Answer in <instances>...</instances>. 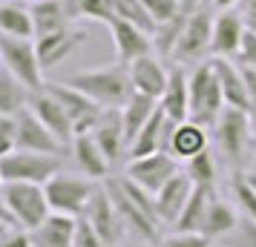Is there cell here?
Returning a JSON list of instances; mask_svg holds the SVG:
<instances>
[{
	"instance_id": "obj_1",
	"label": "cell",
	"mask_w": 256,
	"mask_h": 247,
	"mask_svg": "<svg viewBox=\"0 0 256 247\" xmlns=\"http://www.w3.org/2000/svg\"><path fill=\"white\" fill-rule=\"evenodd\" d=\"M106 193L116 204L118 216L124 219L127 227H132L136 233L150 242V245H158V213H156V196L147 193L144 187H138L132 178H118V181H110L106 184Z\"/></svg>"
},
{
	"instance_id": "obj_2",
	"label": "cell",
	"mask_w": 256,
	"mask_h": 247,
	"mask_svg": "<svg viewBox=\"0 0 256 247\" xmlns=\"http://www.w3.org/2000/svg\"><path fill=\"white\" fill-rule=\"evenodd\" d=\"M66 83L75 86V89H81L84 95H90V98L98 101L104 109H121V106L130 101V95L136 92V89H132V81H130L127 63L75 72Z\"/></svg>"
},
{
	"instance_id": "obj_3",
	"label": "cell",
	"mask_w": 256,
	"mask_h": 247,
	"mask_svg": "<svg viewBox=\"0 0 256 247\" xmlns=\"http://www.w3.org/2000/svg\"><path fill=\"white\" fill-rule=\"evenodd\" d=\"M187 89H190V121H196L202 127H213L222 109L228 106L213 60H202L193 66V72L187 75Z\"/></svg>"
},
{
	"instance_id": "obj_4",
	"label": "cell",
	"mask_w": 256,
	"mask_h": 247,
	"mask_svg": "<svg viewBox=\"0 0 256 247\" xmlns=\"http://www.w3.org/2000/svg\"><path fill=\"white\" fill-rule=\"evenodd\" d=\"M3 199H6V207L12 210L14 216V224L20 227V230H35L40 224L49 219V207L46 201V190L44 184H26V181H6L3 184Z\"/></svg>"
},
{
	"instance_id": "obj_5",
	"label": "cell",
	"mask_w": 256,
	"mask_h": 247,
	"mask_svg": "<svg viewBox=\"0 0 256 247\" xmlns=\"http://www.w3.org/2000/svg\"><path fill=\"white\" fill-rule=\"evenodd\" d=\"M216 130V144L224 153V158L230 164H242L248 150H250V138H254V118L248 109H239V106H224L222 115L216 118L213 124Z\"/></svg>"
},
{
	"instance_id": "obj_6",
	"label": "cell",
	"mask_w": 256,
	"mask_h": 247,
	"mask_svg": "<svg viewBox=\"0 0 256 247\" xmlns=\"http://www.w3.org/2000/svg\"><path fill=\"white\" fill-rule=\"evenodd\" d=\"M60 155L32 153V150H12L0 158V176L6 181H26V184H46L49 178L60 173Z\"/></svg>"
},
{
	"instance_id": "obj_7",
	"label": "cell",
	"mask_w": 256,
	"mask_h": 247,
	"mask_svg": "<svg viewBox=\"0 0 256 247\" xmlns=\"http://www.w3.org/2000/svg\"><path fill=\"white\" fill-rule=\"evenodd\" d=\"M46 201L52 213H66V216H75V219H81L84 210H86V204L92 199L95 187L92 178L86 176H72V173H55V176L49 178L46 184Z\"/></svg>"
},
{
	"instance_id": "obj_8",
	"label": "cell",
	"mask_w": 256,
	"mask_h": 247,
	"mask_svg": "<svg viewBox=\"0 0 256 247\" xmlns=\"http://www.w3.org/2000/svg\"><path fill=\"white\" fill-rule=\"evenodd\" d=\"M0 66L12 72L18 81L29 86L32 92L44 89V69L35 52V40L32 37H9L0 35Z\"/></svg>"
},
{
	"instance_id": "obj_9",
	"label": "cell",
	"mask_w": 256,
	"mask_h": 247,
	"mask_svg": "<svg viewBox=\"0 0 256 247\" xmlns=\"http://www.w3.org/2000/svg\"><path fill=\"white\" fill-rule=\"evenodd\" d=\"M210 40H213V14L208 12V6L202 0L187 17L184 32L176 43L173 60L176 63H202L210 55Z\"/></svg>"
},
{
	"instance_id": "obj_10",
	"label": "cell",
	"mask_w": 256,
	"mask_h": 247,
	"mask_svg": "<svg viewBox=\"0 0 256 247\" xmlns=\"http://www.w3.org/2000/svg\"><path fill=\"white\" fill-rule=\"evenodd\" d=\"M46 89L64 104V109H66V115L72 121L75 135L95 130V124L104 115V106L98 104V101H92L90 95H84L81 89H75L70 83H46Z\"/></svg>"
},
{
	"instance_id": "obj_11",
	"label": "cell",
	"mask_w": 256,
	"mask_h": 247,
	"mask_svg": "<svg viewBox=\"0 0 256 247\" xmlns=\"http://www.w3.org/2000/svg\"><path fill=\"white\" fill-rule=\"evenodd\" d=\"M176 173H178V158H173L167 150H158V153H150L144 158H130L124 176L132 178L138 187H144L147 193L156 196Z\"/></svg>"
},
{
	"instance_id": "obj_12",
	"label": "cell",
	"mask_w": 256,
	"mask_h": 247,
	"mask_svg": "<svg viewBox=\"0 0 256 247\" xmlns=\"http://www.w3.org/2000/svg\"><path fill=\"white\" fill-rule=\"evenodd\" d=\"M84 219L92 224V230L101 236L110 247L121 245L124 227H127V224H124V219L118 216V210H116V204H112V199H110L106 187H98L92 193V199H90L86 210H84Z\"/></svg>"
},
{
	"instance_id": "obj_13",
	"label": "cell",
	"mask_w": 256,
	"mask_h": 247,
	"mask_svg": "<svg viewBox=\"0 0 256 247\" xmlns=\"http://www.w3.org/2000/svg\"><path fill=\"white\" fill-rule=\"evenodd\" d=\"M248 32L244 17L236 9H224L213 17V40H210V58H239L242 37Z\"/></svg>"
},
{
	"instance_id": "obj_14",
	"label": "cell",
	"mask_w": 256,
	"mask_h": 247,
	"mask_svg": "<svg viewBox=\"0 0 256 247\" xmlns=\"http://www.w3.org/2000/svg\"><path fill=\"white\" fill-rule=\"evenodd\" d=\"M29 109L35 112L40 121H44V127H46L55 138H58L64 147H70L72 138H75V130H72V121L66 115V109L60 104L55 95L49 92L46 86L44 89H38V92L29 95Z\"/></svg>"
},
{
	"instance_id": "obj_15",
	"label": "cell",
	"mask_w": 256,
	"mask_h": 247,
	"mask_svg": "<svg viewBox=\"0 0 256 247\" xmlns=\"http://www.w3.org/2000/svg\"><path fill=\"white\" fill-rule=\"evenodd\" d=\"M14 124H18V147L14 150H32V153H52V155H58L64 150V144L44 127V121L29 106L14 115Z\"/></svg>"
},
{
	"instance_id": "obj_16",
	"label": "cell",
	"mask_w": 256,
	"mask_h": 247,
	"mask_svg": "<svg viewBox=\"0 0 256 247\" xmlns=\"http://www.w3.org/2000/svg\"><path fill=\"white\" fill-rule=\"evenodd\" d=\"M110 32H112V43H116V52H118V63H127L130 66L136 58H144V55H150L152 49H156L150 32L138 29V26L130 23V20L116 17L110 23Z\"/></svg>"
},
{
	"instance_id": "obj_17",
	"label": "cell",
	"mask_w": 256,
	"mask_h": 247,
	"mask_svg": "<svg viewBox=\"0 0 256 247\" xmlns=\"http://www.w3.org/2000/svg\"><path fill=\"white\" fill-rule=\"evenodd\" d=\"M84 40V32L81 29H60V32H49V35H40L35 37V52H38V60H40V69H55L60 60H66L81 46Z\"/></svg>"
},
{
	"instance_id": "obj_18",
	"label": "cell",
	"mask_w": 256,
	"mask_h": 247,
	"mask_svg": "<svg viewBox=\"0 0 256 247\" xmlns=\"http://www.w3.org/2000/svg\"><path fill=\"white\" fill-rule=\"evenodd\" d=\"M193 187H196V184H193V178L187 176V173H176V176L156 193V213H158L162 224H176L178 222L184 204L190 201Z\"/></svg>"
},
{
	"instance_id": "obj_19",
	"label": "cell",
	"mask_w": 256,
	"mask_h": 247,
	"mask_svg": "<svg viewBox=\"0 0 256 247\" xmlns=\"http://www.w3.org/2000/svg\"><path fill=\"white\" fill-rule=\"evenodd\" d=\"M164 150L173 158H178V161H190L193 155L208 150V127H202V124L190 121V118L182 121V124H173Z\"/></svg>"
},
{
	"instance_id": "obj_20",
	"label": "cell",
	"mask_w": 256,
	"mask_h": 247,
	"mask_svg": "<svg viewBox=\"0 0 256 247\" xmlns=\"http://www.w3.org/2000/svg\"><path fill=\"white\" fill-rule=\"evenodd\" d=\"M167 78H170V69H164V63L156 55H144V58H136L130 63V81H132V89L141 95H150V98H162L164 89H167Z\"/></svg>"
},
{
	"instance_id": "obj_21",
	"label": "cell",
	"mask_w": 256,
	"mask_h": 247,
	"mask_svg": "<svg viewBox=\"0 0 256 247\" xmlns=\"http://www.w3.org/2000/svg\"><path fill=\"white\" fill-rule=\"evenodd\" d=\"M72 158H75V164L81 170L86 178H92V181H101V178L110 176V158L104 155V150L98 147V141L92 138V132H81V135H75L72 138Z\"/></svg>"
},
{
	"instance_id": "obj_22",
	"label": "cell",
	"mask_w": 256,
	"mask_h": 247,
	"mask_svg": "<svg viewBox=\"0 0 256 247\" xmlns=\"http://www.w3.org/2000/svg\"><path fill=\"white\" fill-rule=\"evenodd\" d=\"M158 106L173 124H182L190 118V89H187V72L182 63H173L170 78H167V89L158 98Z\"/></svg>"
},
{
	"instance_id": "obj_23",
	"label": "cell",
	"mask_w": 256,
	"mask_h": 247,
	"mask_svg": "<svg viewBox=\"0 0 256 247\" xmlns=\"http://www.w3.org/2000/svg\"><path fill=\"white\" fill-rule=\"evenodd\" d=\"M92 138L98 141V147L104 150V155L110 158V164L121 161V155L127 153V132L121 124V109H104L101 121L95 124Z\"/></svg>"
},
{
	"instance_id": "obj_24",
	"label": "cell",
	"mask_w": 256,
	"mask_h": 247,
	"mask_svg": "<svg viewBox=\"0 0 256 247\" xmlns=\"http://www.w3.org/2000/svg\"><path fill=\"white\" fill-rule=\"evenodd\" d=\"M29 12H32V23H35V37L70 29V23L75 20L70 0H32Z\"/></svg>"
},
{
	"instance_id": "obj_25",
	"label": "cell",
	"mask_w": 256,
	"mask_h": 247,
	"mask_svg": "<svg viewBox=\"0 0 256 247\" xmlns=\"http://www.w3.org/2000/svg\"><path fill=\"white\" fill-rule=\"evenodd\" d=\"M75 230L78 219L66 213H49V219L40 227L32 230V245L35 247H75Z\"/></svg>"
},
{
	"instance_id": "obj_26",
	"label": "cell",
	"mask_w": 256,
	"mask_h": 247,
	"mask_svg": "<svg viewBox=\"0 0 256 247\" xmlns=\"http://www.w3.org/2000/svg\"><path fill=\"white\" fill-rule=\"evenodd\" d=\"M170 127H173V121L164 115V109L158 106V109L152 112L150 121L141 127V132L136 135V138H132V144L127 147L130 158H144V155L164 150V144H167V135H170Z\"/></svg>"
},
{
	"instance_id": "obj_27",
	"label": "cell",
	"mask_w": 256,
	"mask_h": 247,
	"mask_svg": "<svg viewBox=\"0 0 256 247\" xmlns=\"http://www.w3.org/2000/svg\"><path fill=\"white\" fill-rule=\"evenodd\" d=\"M210 60H213L216 78H219V83H222L224 104L239 106V109H250V104H248V83H244L242 66H236L230 58H210Z\"/></svg>"
},
{
	"instance_id": "obj_28",
	"label": "cell",
	"mask_w": 256,
	"mask_h": 247,
	"mask_svg": "<svg viewBox=\"0 0 256 247\" xmlns=\"http://www.w3.org/2000/svg\"><path fill=\"white\" fill-rule=\"evenodd\" d=\"M213 196H216V190L213 187H193L190 201L184 204V210H182V216H178V222L173 224L176 230H182V233H202Z\"/></svg>"
},
{
	"instance_id": "obj_29",
	"label": "cell",
	"mask_w": 256,
	"mask_h": 247,
	"mask_svg": "<svg viewBox=\"0 0 256 247\" xmlns=\"http://www.w3.org/2000/svg\"><path fill=\"white\" fill-rule=\"evenodd\" d=\"M158 109V101L150 98V95L132 92L130 101L121 106V124H124V132H127V144H132V138L141 132V127L152 118V112Z\"/></svg>"
},
{
	"instance_id": "obj_30",
	"label": "cell",
	"mask_w": 256,
	"mask_h": 247,
	"mask_svg": "<svg viewBox=\"0 0 256 247\" xmlns=\"http://www.w3.org/2000/svg\"><path fill=\"white\" fill-rule=\"evenodd\" d=\"M0 35L9 37H35L32 12L20 6L18 0H3L0 3Z\"/></svg>"
},
{
	"instance_id": "obj_31",
	"label": "cell",
	"mask_w": 256,
	"mask_h": 247,
	"mask_svg": "<svg viewBox=\"0 0 256 247\" xmlns=\"http://www.w3.org/2000/svg\"><path fill=\"white\" fill-rule=\"evenodd\" d=\"M29 95L32 89L14 78L6 66H0V115H18L20 109L29 106Z\"/></svg>"
},
{
	"instance_id": "obj_32",
	"label": "cell",
	"mask_w": 256,
	"mask_h": 247,
	"mask_svg": "<svg viewBox=\"0 0 256 247\" xmlns=\"http://www.w3.org/2000/svg\"><path fill=\"white\" fill-rule=\"evenodd\" d=\"M236 224H239V219H236L233 207L213 196V201H210V207H208L204 227H202V236H208V239H219V236L236 230Z\"/></svg>"
},
{
	"instance_id": "obj_33",
	"label": "cell",
	"mask_w": 256,
	"mask_h": 247,
	"mask_svg": "<svg viewBox=\"0 0 256 247\" xmlns=\"http://www.w3.org/2000/svg\"><path fill=\"white\" fill-rule=\"evenodd\" d=\"M187 176L193 178L196 187H213L216 190V161H213L210 147L187 161Z\"/></svg>"
},
{
	"instance_id": "obj_34",
	"label": "cell",
	"mask_w": 256,
	"mask_h": 247,
	"mask_svg": "<svg viewBox=\"0 0 256 247\" xmlns=\"http://www.w3.org/2000/svg\"><path fill=\"white\" fill-rule=\"evenodd\" d=\"M75 17H90L98 23H112L116 20V0H70Z\"/></svg>"
},
{
	"instance_id": "obj_35",
	"label": "cell",
	"mask_w": 256,
	"mask_h": 247,
	"mask_svg": "<svg viewBox=\"0 0 256 247\" xmlns=\"http://www.w3.org/2000/svg\"><path fill=\"white\" fill-rule=\"evenodd\" d=\"M116 17L136 23L138 29L150 32V35L156 32V20L150 17V12L144 9V3H141V0H116Z\"/></svg>"
},
{
	"instance_id": "obj_36",
	"label": "cell",
	"mask_w": 256,
	"mask_h": 247,
	"mask_svg": "<svg viewBox=\"0 0 256 247\" xmlns=\"http://www.w3.org/2000/svg\"><path fill=\"white\" fill-rule=\"evenodd\" d=\"M230 190H233V199L239 201V207L248 219L256 222V190L250 187V181L244 173H233V181H230Z\"/></svg>"
},
{
	"instance_id": "obj_37",
	"label": "cell",
	"mask_w": 256,
	"mask_h": 247,
	"mask_svg": "<svg viewBox=\"0 0 256 247\" xmlns=\"http://www.w3.org/2000/svg\"><path fill=\"white\" fill-rule=\"evenodd\" d=\"M141 3H144V9L150 12V17L156 20V29L162 23H167V20L178 17L182 9L187 6V3H178V0H141ZM190 3H198V0H190Z\"/></svg>"
},
{
	"instance_id": "obj_38",
	"label": "cell",
	"mask_w": 256,
	"mask_h": 247,
	"mask_svg": "<svg viewBox=\"0 0 256 247\" xmlns=\"http://www.w3.org/2000/svg\"><path fill=\"white\" fill-rule=\"evenodd\" d=\"M210 239L202 233H182V230H176L173 236H167V239H158V245L156 247H208Z\"/></svg>"
},
{
	"instance_id": "obj_39",
	"label": "cell",
	"mask_w": 256,
	"mask_h": 247,
	"mask_svg": "<svg viewBox=\"0 0 256 247\" xmlns=\"http://www.w3.org/2000/svg\"><path fill=\"white\" fill-rule=\"evenodd\" d=\"M18 147V124L12 115H0V158Z\"/></svg>"
},
{
	"instance_id": "obj_40",
	"label": "cell",
	"mask_w": 256,
	"mask_h": 247,
	"mask_svg": "<svg viewBox=\"0 0 256 247\" xmlns=\"http://www.w3.org/2000/svg\"><path fill=\"white\" fill-rule=\"evenodd\" d=\"M75 247H110V245L95 233L92 224L81 216V219H78V230H75Z\"/></svg>"
},
{
	"instance_id": "obj_41",
	"label": "cell",
	"mask_w": 256,
	"mask_h": 247,
	"mask_svg": "<svg viewBox=\"0 0 256 247\" xmlns=\"http://www.w3.org/2000/svg\"><path fill=\"white\" fill-rule=\"evenodd\" d=\"M0 247H35V245H32L29 230H20V227H6V230L0 233Z\"/></svg>"
},
{
	"instance_id": "obj_42",
	"label": "cell",
	"mask_w": 256,
	"mask_h": 247,
	"mask_svg": "<svg viewBox=\"0 0 256 247\" xmlns=\"http://www.w3.org/2000/svg\"><path fill=\"white\" fill-rule=\"evenodd\" d=\"M239 60H242V66H254L256 69V32L254 29L244 32L242 49H239Z\"/></svg>"
},
{
	"instance_id": "obj_43",
	"label": "cell",
	"mask_w": 256,
	"mask_h": 247,
	"mask_svg": "<svg viewBox=\"0 0 256 247\" xmlns=\"http://www.w3.org/2000/svg\"><path fill=\"white\" fill-rule=\"evenodd\" d=\"M244 83H248V104H250V118H254V130H256V69L254 66H242Z\"/></svg>"
},
{
	"instance_id": "obj_44",
	"label": "cell",
	"mask_w": 256,
	"mask_h": 247,
	"mask_svg": "<svg viewBox=\"0 0 256 247\" xmlns=\"http://www.w3.org/2000/svg\"><path fill=\"white\" fill-rule=\"evenodd\" d=\"M239 230V247H256V222L244 216L242 222L236 224Z\"/></svg>"
},
{
	"instance_id": "obj_45",
	"label": "cell",
	"mask_w": 256,
	"mask_h": 247,
	"mask_svg": "<svg viewBox=\"0 0 256 247\" xmlns=\"http://www.w3.org/2000/svg\"><path fill=\"white\" fill-rule=\"evenodd\" d=\"M0 224H6V227H18V224H14L12 210L6 207V199H3V193H0Z\"/></svg>"
},
{
	"instance_id": "obj_46",
	"label": "cell",
	"mask_w": 256,
	"mask_h": 247,
	"mask_svg": "<svg viewBox=\"0 0 256 247\" xmlns=\"http://www.w3.org/2000/svg\"><path fill=\"white\" fill-rule=\"evenodd\" d=\"M239 6L248 17H256V0H239Z\"/></svg>"
},
{
	"instance_id": "obj_47",
	"label": "cell",
	"mask_w": 256,
	"mask_h": 247,
	"mask_svg": "<svg viewBox=\"0 0 256 247\" xmlns=\"http://www.w3.org/2000/svg\"><path fill=\"white\" fill-rule=\"evenodd\" d=\"M213 6H216L219 12H224V9H233V6H239V0H213Z\"/></svg>"
},
{
	"instance_id": "obj_48",
	"label": "cell",
	"mask_w": 256,
	"mask_h": 247,
	"mask_svg": "<svg viewBox=\"0 0 256 247\" xmlns=\"http://www.w3.org/2000/svg\"><path fill=\"white\" fill-rule=\"evenodd\" d=\"M244 176H248V181H250V187L256 190V170H254V173H244Z\"/></svg>"
},
{
	"instance_id": "obj_49",
	"label": "cell",
	"mask_w": 256,
	"mask_h": 247,
	"mask_svg": "<svg viewBox=\"0 0 256 247\" xmlns=\"http://www.w3.org/2000/svg\"><path fill=\"white\" fill-rule=\"evenodd\" d=\"M248 29H254L256 32V17H248Z\"/></svg>"
},
{
	"instance_id": "obj_50",
	"label": "cell",
	"mask_w": 256,
	"mask_h": 247,
	"mask_svg": "<svg viewBox=\"0 0 256 247\" xmlns=\"http://www.w3.org/2000/svg\"><path fill=\"white\" fill-rule=\"evenodd\" d=\"M3 230H6V224H0V233H3Z\"/></svg>"
},
{
	"instance_id": "obj_51",
	"label": "cell",
	"mask_w": 256,
	"mask_h": 247,
	"mask_svg": "<svg viewBox=\"0 0 256 247\" xmlns=\"http://www.w3.org/2000/svg\"><path fill=\"white\" fill-rule=\"evenodd\" d=\"M0 190H3V176H0Z\"/></svg>"
},
{
	"instance_id": "obj_52",
	"label": "cell",
	"mask_w": 256,
	"mask_h": 247,
	"mask_svg": "<svg viewBox=\"0 0 256 247\" xmlns=\"http://www.w3.org/2000/svg\"><path fill=\"white\" fill-rule=\"evenodd\" d=\"M178 3H190V0H178Z\"/></svg>"
}]
</instances>
